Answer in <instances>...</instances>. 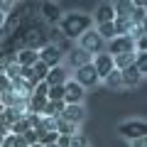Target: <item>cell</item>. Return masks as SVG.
Returning <instances> with one entry per match:
<instances>
[{
	"instance_id": "6da1fadb",
	"label": "cell",
	"mask_w": 147,
	"mask_h": 147,
	"mask_svg": "<svg viewBox=\"0 0 147 147\" xmlns=\"http://www.w3.org/2000/svg\"><path fill=\"white\" fill-rule=\"evenodd\" d=\"M91 27H93V20L86 12H69V15H61V20H59L61 37H66V39H79Z\"/></svg>"
},
{
	"instance_id": "d6986e66",
	"label": "cell",
	"mask_w": 147,
	"mask_h": 147,
	"mask_svg": "<svg viewBox=\"0 0 147 147\" xmlns=\"http://www.w3.org/2000/svg\"><path fill=\"white\" fill-rule=\"evenodd\" d=\"M0 147H30V145H27V142L22 140V135H12V132H10V135H5V137H3Z\"/></svg>"
},
{
	"instance_id": "cb8c5ba5",
	"label": "cell",
	"mask_w": 147,
	"mask_h": 147,
	"mask_svg": "<svg viewBox=\"0 0 147 147\" xmlns=\"http://www.w3.org/2000/svg\"><path fill=\"white\" fill-rule=\"evenodd\" d=\"M71 147H91V140L84 132H76V135H71Z\"/></svg>"
},
{
	"instance_id": "3957f363",
	"label": "cell",
	"mask_w": 147,
	"mask_h": 147,
	"mask_svg": "<svg viewBox=\"0 0 147 147\" xmlns=\"http://www.w3.org/2000/svg\"><path fill=\"white\" fill-rule=\"evenodd\" d=\"M105 52H108L110 57L132 54V52H135V42H132L130 34H118V37H113L110 42H105Z\"/></svg>"
},
{
	"instance_id": "e0dca14e",
	"label": "cell",
	"mask_w": 147,
	"mask_h": 147,
	"mask_svg": "<svg viewBox=\"0 0 147 147\" xmlns=\"http://www.w3.org/2000/svg\"><path fill=\"white\" fill-rule=\"evenodd\" d=\"M34 132H37V142H39V145H54V142H57V132L54 130H42V127H34Z\"/></svg>"
},
{
	"instance_id": "484cf974",
	"label": "cell",
	"mask_w": 147,
	"mask_h": 147,
	"mask_svg": "<svg viewBox=\"0 0 147 147\" xmlns=\"http://www.w3.org/2000/svg\"><path fill=\"white\" fill-rule=\"evenodd\" d=\"M25 130H32V127H30V125H27V120H25V115H22V118H20V120H17V123H15V125H12V127H10V132H12V135H22V132H25Z\"/></svg>"
},
{
	"instance_id": "52a82bcc",
	"label": "cell",
	"mask_w": 147,
	"mask_h": 147,
	"mask_svg": "<svg viewBox=\"0 0 147 147\" xmlns=\"http://www.w3.org/2000/svg\"><path fill=\"white\" fill-rule=\"evenodd\" d=\"M84 118H86V108H84V103L64 105V110H61V120H64V123H69V125H74V127H79L81 123H84Z\"/></svg>"
},
{
	"instance_id": "7c38bea8",
	"label": "cell",
	"mask_w": 147,
	"mask_h": 147,
	"mask_svg": "<svg viewBox=\"0 0 147 147\" xmlns=\"http://www.w3.org/2000/svg\"><path fill=\"white\" fill-rule=\"evenodd\" d=\"M12 59H15V64L20 69H32L37 61H39V57H37L34 49H20V52L12 54Z\"/></svg>"
},
{
	"instance_id": "8fae6325",
	"label": "cell",
	"mask_w": 147,
	"mask_h": 147,
	"mask_svg": "<svg viewBox=\"0 0 147 147\" xmlns=\"http://www.w3.org/2000/svg\"><path fill=\"white\" fill-rule=\"evenodd\" d=\"M66 81H69V69L64 66V64H59V66L49 69V74H47V79H44V84L52 88V86H64Z\"/></svg>"
},
{
	"instance_id": "277c9868",
	"label": "cell",
	"mask_w": 147,
	"mask_h": 147,
	"mask_svg": "<svg viewBox=\"0 0 147 147\" xmlns=\"http://www.w3.org/2000/svg\"><path fill=\"white\" fill-rule=\"evenodd\" d=\"M118 135H123L125 140H137V137H147V123L145 120H125L118 125Z\"/></svg>"
},
{
	"instance_id": "4316f807",
	"label": "cell",
	"mask_w": 147,
	"mask_h": 147,
	"mask_svg": "<svg viewBox=\"0 0 147 147\" xmlns=\"http://www.w3.org/2000/svg\"><path fill=\"white\" fill-rule=\"evenodd\" d=\"M135 66L140 69V74L145 76V74H147V54H137L135 52Z\"/></svg>"
},
{
	"instance_id": "9c48e42d",
	"label": "cell",
	"mask_w": 147,
	"mask_h": 147,
	"mask_svg": "<svg viewBox=\"0 0 147 147\" xmlns=\"http://www.w3.org/2000/svg\"><path fill=\"white\" fill-rule=\"evenodd\" d=\"M91 66H93V71L98 74V79L103 81L105 76L113 71V57H110L108 52H100V54H96V57L91 59Z\"/></svg>"
},
{
	"instance_id": "7402d4cb",
	"label": "cell",
	"mask_w": 147,
	"mask_h": 147,
	"mask_svg": "<svg viewBox=\"0 0 147 147\" xmlns=\"http://www.w3.org/2000/svg\"><path fill=\"white\" fill-rule=\"evenodd\" d=\"M132 25L135 27L145 25V5L142 3H135V7H132Z\"/></svg>"
},
{
	"instance_id": "603a6c76",
	"label": "cell",
	"mask_w": 147,
	"mask_h": 147,
	"mask_svg": "<svg viewBox=\"0 0 147 147\" xmlns=\"http://www.w3.org/2000/svg\"><path fill=\"white\" fill-rule=\"evenodd\" d=\"M57 135H66V137H71V135H76V127L69 125V123H64L61 118H59V120H57Z\"/></svg>"
},
{
	"instance_id": "ffe728a7",
	"label": "cell",
	"mask_w": 147,
	"mask_h": 147,
	"mask_svg": "<svg viewBox=\"0 0 147 147\" xmlns=\"http://www.w3.org/2000/svg\"><path fill=\"white\" fill-rule=\"evenodd\" d=\"M103 84L108 86V88H123V81H120V71H118V69H113V71H110L108 76L103 79Z\"/></svg>"
},
{
	"instance_id": "30bf717a",
	"label": "cell",
	"mask_w": 147,
	"mask_h": 147,
	"mask_svg": "<svg viewBox=\"0 0 147 147\" xmlns=\"http://www.w3.org/2000/svg\"><path fill=\"white\" fill-rule=\"evenodd\" d=\"M142 79H145V76L140 74V69H137L135 64H130L127 69H123V71H120V81H123L125 88H135V86H140Z\"/></svg>"
},
{
	"instance_id": "ac0fdd59",
	"label": "cell",
	"mask_w": 147,
	"mask_h": 147,
	"mask_svg": "<svg viewBox=\"0 0 147 147\" xmlns=\"http://www.w3.org/2000/svg\"><path fill=\"white\" fill-rule=\"evenodd\" d=\"M96 32L100 34V39H103V42H110L113 37H118V30H115V25H113V22H105V25H98V27H96Z\"/></svg>"
},
{
	"instance_id": "4fadbf2b",
	"label": "cell",
	"mask_w": 147,
	"mask_h": 147,
	"mask_svg": "<svg viewBox=\"0 0 147 147\" xmlns=\"http://www.w3.org/2000/svg\"><path fill=\"white\" fill-rule=\"evenodd\" d=\"M91 20L96 22V25H105V22H113L115 20V12H113V3H100L98 7H96L93 17Z\"/></svg>"
},
{
	"instance_id": "5bb4252c",
	"label": "cell",
	"mask_w": 147,
	"mask_h": 147,
	"mask_svg": "<svg viewBox=\"0 0 147 147\" xmlns=\"http://www.w3.org/2000/svg\"><path fill=\"white\" fill-rule=\"evenodd\" d=\"M39 12H42L44 22H49V25L61 20V5H57V3H42L39 5Z\"/></svg>"
},
{
	"instance_id": "83f0119b",
	"label": "cell",
	"mask_w": 147,
	"mask_h": 147,
	"mask_svg": "<svg viewBox=\"0 0 147 147\" xmlns=\"http://www.w3.org/2000/svg\"><path fill=\"white\" fill-rule=\"evenodd\" d=\"M7 91H10V79H7L5 74L0 71V96H3V93H7Z\"/></svg>"
},
{
	"instance_id": "f1b7e54d",
	"label": "cell",
	"mask_w": 147,
	"mask_h": 147,
	"mask_svg": "<svg viewBox=\"0 0 147 147\" xmlns=\"http://www.w3.org/2000/svg\"><path fill=\"white\" fill-rule=\"evenodd\" d=\"M22 140H25L27 145H34V142H37V132L34 130H25V132H22Z\"/></svg>"
},
{
	"instance_id": "836d02e7",
	"label": "cell",
	"mask_w": 147,
	"mask_h": 147,
	"mask_svg": "<svg viewBox=\"0 0 147 147\" xmlns=\"http://www.w3.org/2000/svg\"><path fill=\"white\" fill-rule=\"evenodd\" d=\"M0 113H3V103H0Z\"/></svg>"
},
{
	"instance_id": "d4e9b609",
	"label": "cell",
	"mask_w": 147,
	"mask_h": 147,
	"mask_svg": "<svg viewBox=\"0 0 147 147\" xmlns=\"http://www.w3.org/2000/svg\"><path fill=\"white\" fill-rule=\"evenodd\" d=\"M47 100H61L64 103V86H52L47 91Z\"/></svg>"
},
{
	"instance_id": "7a4b0ae2",
	"label": "cell",
	"mask_w": 147,
	"mask_h": 147,
	"mask_svg": "<svg viewBox=\"0 0 147 147\" xmlns=\"http://www.w3.org/2000/svg\"><path fill=\"white\" fill-rule=\"evenodd\" d=\"M79 49H81V52H86L88 57H96V54L105 52V42L100 39V34L96 30H88L86 34L79 37Z\"/></svg>"
},
{
	"instance_id": "9a60e30c",
	"label": "cell",
	"mask_w": 147,
	"mask_h": 147,
	"mask_svg": "<svg viewBox=\"0 0 147 147\" xmlns=\"http://www.w3.org/2000/svg\"><path fill=\"white\" fill-rule=\"evenodd\" d=\"M61 110H64V103H61V100H47V105H44V110H42V115L59 120V118H61Z\"/></svg>"
},
{
	"instance_id": "d6a6232c",
	"label": "cell",
	"mask_w": 147,
	"mask_h": 147,
	"mask_svg": "<svg viewBox=\"0 0 147 147\" xmlns=\"http://www.w3.org/2000/svg\"><path fill=\"white\" fill-rule=\"evenodd\" d=\"M47 147H57V142H54V145H47Z\"/></svg>"
},
{
	"instance_id": "ba28073f",
	"label": "cell",
	"mask_w": 147,
	"mask_h": 147,
	"mask_svg": "<svg viewBox=\"0 0 147 147\" xmlns=\"http://www.w3.org/2000/svg\"><path fill=\"white\" fill-rule=\"evenodd\" d=\"M84 96L86 91L81 88L79 84L74 79H69L66 84H64V105H76V103H84Z\"/></svg>"
},
{
	"instance_id": "8992f818",
	"label": "cell",
	"mask_w": 147,
	"mask_h": 147,
	"mask_svg": "<svg viewBox=\"0 0 147 147\" xmlns=\"http://www.w3.org/2000/svg\"><path fill=\"white\" fill-rule=\"evenodd\" d=\"M37 57H39V61L44 64V66L47 69H54V66H59V64H61V59H64V54L59 52V47L57 44H44L42 49H39V52H37Z\"/></svg>"
},
{
	"instance_id": "e575fe53",
	"label": "cell",
	"mask_w": 147,
	"mask_h": 147,
	"mask_svg": "<svg viewBox=\"0 0 147 147\" xmlns=\"http://www.w3.org/2000/svg\"><path fill=\"white\" fill-rule=\"evenodd\" d=\"M0 142H3V140H0Z\"/></svg>"
},
{
	"instance_id": "4dcf8cb0",
	"label": "cell",
	"mask_w": 147,
	"mask_h": 147,
	"mask_svg": "<svg viewBox=\"0 0 147 147\" xmlns=\"http://www.w3.org/2000/svg\"><path fill=\"white\" fill-rule=\"evenodd\" d=\"M130 145L132 147H147V137H137V140H132Z\"/></svg>"
},
{
	"instance_id": "5b68a950",
	"label": "cell",
	"mask_w": 147,
	"mask_h": 147,
	"mask_svg": "<svg viewBox=\"0 0 147 147\" xmlns=\"http://www.w3.org/2000/svg\"><path fill=\"white\" fill-rule=\"evenodd\" d=\"M74 81L81 86V88H93V86H98L100 84V79H98V74L93 71V66L91 64H86V66H79L76 71H74Z\"/></svg>"
},
{
	"instance_id": "f546056e",
	"label": "cell",
	"mask_w": 147,
	"mask_h": 147,
	"mask_svg": "<svg viewBox=\"0 0 147 147\" xmlns=\"http://www.w3.org/2000/svg\"><path fill=\"white\" fill-rule=\"evenodd\" d=\"M57 147H71V137L59 135V137H57Z\"/></svg>"
},
{
	"instance_id": "1f68e13d",
	"label": "cell",
	"mask_w": 147,
	"mask_h": 147,
	"mask_svg": "<svg viewBox=\"0 0 147 147\" xmlns=\"http://www.w3.org/2000/svg\"><path fill=\"white\" fill-rule=\"evenodd\" d=\"M30 147H44V145H39V142H34V145H30Z\"/></svg>"
},
{
	"instance_id": "2e32d148",
	"label": "cell",
	"mask_w": 147,
	"mask_h": 147,
	"mask_svg": "<svg viewBox=\"0 0 147 147\" xmlns=\"http://www.w3.org/2000/svg\"><path fill=\"white\" fill-rule=\"evenodd\" d=\"M91 59L86 52H81V49H74V52H69V64H71L74 69H79V66H86V64H91Z\"/></svg>"
},
{
	"instance_id": "44dd1931",
	"label": "cell",
	"mask_w": 147,
	"mask_h": 147,
	"mask_svg": "<svg viewBox=\"0 0 147 147\" xmlns=\"http://www.w3.org/2000/svg\"><path fill=\"white\" fill-rule=\"evenodd\" d=\"M47 74H49V69L44 66L42 61H37L34 66H32V76H34V84H42V81L47 79Z\"/></svg>"
}]
</instances>
